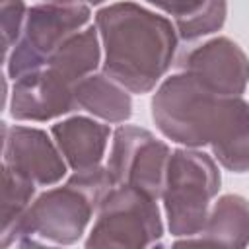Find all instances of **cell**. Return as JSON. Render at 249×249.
Wrapping results in <instances>:
<instances>
[{"label": "cell", "instance_id": "52a82bcc", "mask_svg": "<svg viewBox=\"0 0 249 249\" xmlns=\"http://www.w3.org/2000/svg\"><path fill=\"white\" fill-rule=\"evenodd\" d=\"M169 158V146L148 128L121 124L113 132L107 169L115 187L130 185L158 200L163 193Z\"/></svg>", "mask_w": 249, "mask_h": 249}, {"label": "cell", "instance_id": "8fae6325", "mask_svg": "<svg viewBox=\"0 0 249 249\" xmlns=\"http://www.w3.org/2000/svg\"><path fill=\"white\" fill-rule=\"evenodd\" d=\"M214 160L228 171H249V101L222 95L208 142Z\"/></svg>", "mask_w": 249, "mask_h": 249}, {"label": "cell", "instance_id": "ba28073f", "mask_svg": "<svg viewBox=\"0 0 249 249\" xmlns=\"http://www.w3.org/2000/svg\"><path fill=\"white\" fill-rule=\"evenodd\" d=\"M177 66L224 97L243 95L249 86V56L228 37H212L193 47L179 58Z\"/></svg>", "mask_w": 249, "mask_h": 249}, {"label": "cell", "instance_id": "9a60e30c", "mask_svg": "<svg viewBox=\"0 0 249 249\" xmlns=\"http://www.w3.org/2000/svg\"><path fill=\"white\" fill-rule=\"evenodd\" d=\"M103 62V47L95 25H86L72 35L47 62V68L56 72L68 84L76 86L86 76L97 72Z\"/></svg>", "mask_w": 249, "mask_h": 249}, {"label": "cell", "instance_id": "9c48e42d", "mask_svg": "<svg viewBox=\"0 0 249 249\" xmlns=\"http://www.w3.org/2000/svg\"><path fill=\"white\" fill-rule=\"evenodd\" d=\"M2 163L25 175L37 187L62 181L68 163L53 136L43 128L2 123Z\"/></svg>", "mask_w": 249, "mask_h": 249}, {"label": "cell", "instance_id": "5bb4252c", "mask_svg": "<svg viewBox=\"0 0 249 249\" xmlns=\"http://www.w3.org/2000/svg\"><path fill=\"white\" fill-rule=\"evenodd\" d=\"M74 95L78 109H84L103 123H124L132 115L130 91L103 70L80 80Z\"/></svg>", "mask_w": 249, "mask_h": 249}, {"label": "cell", "instance_id": "277c9868", "mask_svg": "<svg viewBox=\"0 0 249 249\" xmlns=\"http://www.w3.org/2000/svg\"><path fill=\"white\" fill-rule=\"evenodd\" d=\"M220 97L179 70L167 76L152 95V119L167 140L185 148H204L210 142Z\"/></svg>", "mask_w": 249, "mask_h": 249}, {"label": "cell", "instance_id": "2e32d148", "mask_svg": "<svg viewBox=\"0 0 249 249\" xmlns=\"http://www.w3.org/2000/svg\"><path fill=\"white\" fill-rule=\"evenodd\" d=\"M37 185L2 163V230L14 226L35 198Z\"/></svg>", "mask_w": 249, "mask_h": 249}, {"label": "cell", "instance_id": "44dd1931", "mask_svg": "<svg viewBox=\"0 0 249 249\" xmlns=\"http://www.w3.org/2000/svg\"><path fill=\"white\" fill-rule=\"evenodd\" d=\"M88 2H89V4H91V6H97V4H103V2H105V0H88Z\"/></svg>", "mask_w": 249, "mask_h": 249}, {"label": "cell", "instance_id": "4fadbf2b", "mask_svg": "<svg viewBox=\"0 0 249 249\" xmlns=\"http://www.w3.org/2000/svg\"><path fill=\"white\" fill-rule=\"evenodd\" d=\"M230 245L247 247L249 245V200L241 195L220 196L208 212L202 231L195 237L177 239L175 245Z\"/></svg>", "mask_w": 249, "mask_h": 249}, {"label": "cell", "instance_id": "ffe728a7", "mask_svg": "<svg viewBox=\"0 0 249 249\" xmlns=\"http://www.w3.org/2000/svg\"><path fill=\"white\" fill-rule=\"evenodd\" d=\"M45 2H84V0H45Z\"/></svg>", "mask_w": 249, "mask_h": 249}, {"label": "cell", "instance_id": "3957f363", "mask_svg": "<svg viewBox=\"0 0 249 249\" xmlns=\"http://www.w3.org/2000/svg\"><path fill=\"white\" fill-rule=\"evenodd\" d=\"M220 183V169L214 156L200 148L185 146L171 152L161 200L167 230L173 237L187 239L202 231Z\"/></svg>", "mask_w": 249, "mask_h": 249}, {"label": "cell", "instance_id": "7a4b0ae2", "mask_svg": "<svg viewBox=\"0 0 249 249\" xmlns=\"http://www.w3.org/2000/svg\"><path fill=\"white\" fill-rule=\"evenodd\" d=\"M113 187L107 165L74 171L64 185L37 195L21 218L0 231V247L72 245L80 241Z\"/></svg>", "mask_w": 249, "mask_h": 249}, {"label": "cell", "instance_id": "8992f818", "mask_svg": "<svg viewBox=\"0 0 249 249\" xmlns=\"http://www.w3.org/2000/svg\"><path fill=\"white\" fill-rule=\"evenodd\" d=\"M163 235L158 200L130 185L113 187L101 200L86 247H154Z\"/></svg>", "mask_w": 249, "mask_h": 249}, {"label": "cell", "instance_id": "ac0fdd59", "mask_svg": "<svg viewBox=\"0 0 249 249\" xmlns=\"http://www.w3.org/2000/svg\"><path fill=\"white\" fill-rule=\"evenodd\" d=\"M27 10L29 8L25 6L23 0H0V29H2L4 58L21 37L27 19Z\"/></svg>", "mask_w": 249, "mask_h": 249}, {"label": "cell", "instance_id": "7c38bea8", "mask_svg": "<svg viewBox=\"0 0 249 249\" xmlns=\"http://www.w3.org/2000/svg\"><path fill=\"white\" fill-rule=\"evenodd\" d=\"M51 136L68 167L72 171H84L101 165L113 132L107 123L95 121V117L74 115L54 123L51 126Z\"/></svg>", "mask_w": 249, "mask_h": 249}, {"label": "cell", "instance_id": "e0dca14e", "mask_svg": "<svg viewBox=\"0 0 249 249\" xmlns=\"http://www.w3.org/2000/svg\"><path fill=\"white\" fill-rule=\"evenodd\" d=\"M228 16V2L226 0H206L195 12L175 18L173 25L177 29V37L181 41H196L206 35L220 31L226 23Z\"/></svg>", "mask_w": 249, "mask_h": 249}, {"label": "cell", "instance_id": "d6986e66", "mask_svg": "<svg viewBox=\"0 0 249 249\" xmlns=\"http://www.w3.org/2000/svg\"><path fill=\"white\" fill-rule=\"evenodd\" d=\"M146 2L156 6L158 10H161L163 14L173 16V19H175V18H181V16H187V14L195 12L206 0H146Z\"/></svg>", "mask_w": 249, "mask_h": 249}, {"label": "cell", "instance_id": "5b68a950", "mask_svg": "<svg viewBox=\"0 0 249 249\" xmlns=\"http://www.w3.org/2000/svg\"><path fill=\"white\" fill-rule=\"evenodd\" d=\"M91 12L84 2H41L27 10L19 41L4 58L6 74L18 80L47 66L49 58L89 23Z\"/></svg>", "mask_w": 249, "mask_h": 249}, {"label": "cell", "instance_id": "30bf717a", "mask_svg": "<svg viewBox=\"0 0 249 249\" xmlns=\"http://www.w3.org/2000/svg\"><path fill=\"white\" fill-rule=\"evenodd\" d=\"M72 84L43 66L18 80L10 93L8 109L16 121L47 123L78 109Z\"/></svg>", "mask_w": 249, "mask_h": 249}, {"label": "cell", "instance_id": "6da1fadb", "mask_svg": "<svg viewBox=\"0 0 249 249\" xmlns=\"http://www.w3.org/2000/svg\"><path fill=\"white\" fill-rule=\"evenodd\" d=\"M103 47L101 70L130 93L152 91L171 68L177 51V29L136 2H113L95 12Z\"/></svg>", "mask_w": 249, "mask_h": 249}]
</instances>
